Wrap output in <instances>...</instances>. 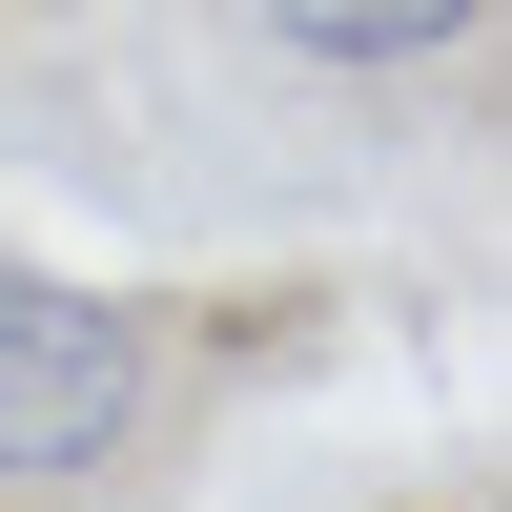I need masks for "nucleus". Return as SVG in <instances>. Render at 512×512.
Instances as JSON below:
<instances>
[{
	"mask_svg": "<svg viewBox=\"0 0 512 512\" xmlns=\"http://www.w3.org/2000/svg\"><path fill=\"white\" fill-rule=\"evenodd\" d=\"M164 308L144 287H82V267H0V512H62L103 492L123 451L164 431Z\"/></svg>",
	"mask_w": 512,
	"mask_h": 512,
	"instance_id": "nucleus-1",
	"label": "nucleus"
},
{
	"mask_svg": "<svg viewBox=\"0 0 512 512\" xmlns=\"http://www.w3.org/2000/svg\"><path fill=\"white\" fill-rule=\"evenodd\" d=\"M246 21H267L287 62H328V82H410V62H472L492 0H246Z\"/></svg>",
	"mask_w": 512,
	"mask_h": 512,
	"instance_id": "nucleus-2",
	"label": "nucleus"
}]
</instances>
